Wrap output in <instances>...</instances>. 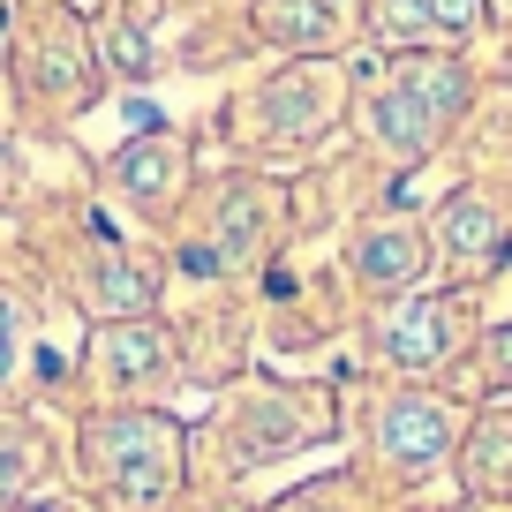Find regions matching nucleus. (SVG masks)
Here are the masks:
<instances>
[{
	"label": "nucleus",
	"instance_id": "obj_9",
	"mask_svg": "<svg viewBox=\"0 0 512 512\" xmlns=\"http://www.w3.org/2000/svg\"><path fill=\"white\" fill-rule=\"evenodd\" d=\"M475 23V0H377L369 31L384 46H430V38H460Z\"/></svg>",
	"mask_w": 512,
	"mask_h": 512
},
{
	"label": "nucleus",
	"instance_id": "obj_3",
	"mask_svg": "<svg viewBox=\"0 0 512 512\" xmlns=\"http://www.w3.org/2000/svg\"><path fill=\"white\" fill-rule=\"evenodd\" d=\"M460 302H437V294H415V302H400L392 317L377 324V354L392 369H407V377H422V369H445L452 354H460Z\"/></svg>",
	"mask_w": 512,
	"mask_h": 512
},
{
	"label": "nucleus",
	"instance_id": "obj_4",
	"mask_svg": "<svg viewBox=\"0 0 512 512\" xmlns=\"http://www.w3.org/2000/svg\"><path fill=\"white\" fill-rule=\"evenodd\" d=\"M452 437H460V422H452V407L430 400V392H400V400L377 407V452L400 467V475H430L452 452Z\"/></svg>",
	"mask_w": 512,
	"mask_h": 512
},
{
	"label": "nucleus",
	"instance_id": "obj_17",
	"mask_svg": "<svg viewBox=\"0 0 512 512\" xmlns=\"http://www.w3.org/2000/svg\"><path fill=\"white\" fill-rule=\"evenodd\" d=\"M8 512H76L68 497H31V505H8Z\"/></svg>",
	"mask_w": 512,
	"mask_h": 512
},
{
	"label": "nucleus",
	"instance_id": "obj_15",
	"mask_svg": "<svg viewBox=\"0 0 512 512\" xmlns=\"http://www.w3.org/2000/svg\"><path fill=\"white\" fill-rule=\"evenodd\" d=\"M23 339H31V317H23V302L8 287H0V392L16 384V369H23Z\"/></svg>",
	"mask_w": 512,
	"mask_h": 512
},
{
	"label": "nucleus",
	"instance_id": "obj_11",
	"mask_svg": "<svg viewBox=\"0 0 512 512\" xmlns=\"http://www.w3.org/2000/svg\"><path fill=\"white\" fill-rule=\"evenodd\" d=\"M83 287H91V309L106 324L113 317H151V272H144V264H128V256H113V249H91Z\"/></svg>",
	"mask_w": 512,
	"mask_h": 512
},
{
	"label": "nucleus",
	"instance_id": "obj_10",
	"mask_svg": "<svg viewBox=\"0 0 512 512\" xmlns=\"http://www.w3.org/2000/svg\"><path fill=\"white\" fill-rule=\"evenodd\" d=\"M113 181H121V196L136 211H166L181 189V144L174 136H151V144H128L121 166H113Z\"/></svg>",
	"mask_w": 512,
	"mask_h": 512
},
{
	"label": "nucleus",
	"instance_id": "obj_2",
	"mask_svg": "<svg viewBox=\"0 0 512 512\" xmlns=\"http://www.w3.org/2000/svg\"><path fill=\"white\" fill-rule=\"evenodd\" d=\"M460 106H467V68L460 61L400 53L392 76H384V91H377V106H369V136H377L384 151L415 159V151H430L437 136L460 121Z\"/></svg>",
	"mask_w": 512,
	"mask_h": 512
},
{
	"label": "nucleus",
	"instance_id": "obj_12",
	"mask_svg": "<svg viewBox=\"0 0 512 512\" xmlns=\"http://www.w3.org/2000/svg\"><path fill=\"white\" fill-rule=\"evenodd\" d=\"M256 31L287 53H324L339 16H332V0H256Z\"/></svg>",
	"mask_w": 512,
	"mask_h": 512
},
{
	"label": "nucleus",
	"instance_id": "obj_8",
	"mask_svg": "<svg viewBox=\"0 0 512 512\" xmlns=\"http://www.w3.org/2000/svg\"><path fill=\"white\" fill-rule=\"evenodd\" d=\"M98 369H106L121 392L128 384H151V377L174 369V339H166L151 317H113L106 332H98Z\"/></svg>",
	"mask_w": 512,
	"mask_h": 512
},
{
	"label": "nucleus",
	"instance_id": "obj_13",
	"mask_svg": "<svg viewBox=\"0 0 512 512\" xmlns=\"http://www.w3.org/2000/svg\"><path fill=\"white\" fill-rule=\"evenodd\" d=\"M460 475H467V490H475V497H512V415L482 422V430L467 437Z\"/></svg>",
	"mask_w": 512,
	"mask_h": 512
},
{
	"label": "nucleus",
	"instance_id": "obj_1",
	"mask_svg": "<svg viewBox=\"0 0 512 512\" xmlns=\"http://www.w3.org/2000/svg\"><path fill=\"white\" fill-rule=\"evenodd\" d=\"M83 452H91L98 490L121 497V505H159V497L181 482V422L144 415V407L91 415L83 422Z\"/></svg>",
	"mask_w": 512,
	"mask_h": 512
},
{
	"label": "nucleus",
	"instance_id": "obj_16",
	"mask_svg": "<svg viewBox=\"0 0 512 512\" xmlns=\"http://www.w3.org/2000/svg\"><path fill=\"white\" fill-rule=\"evenodd\" d=\"M482 377H490V392H512V324L482 339Z\"/></svg>",
	"mask_w": 512,
	"mask_h": 512
},
{
	"label": "nucleus",
	"instance_id": "obj_14",
	"mask_svg": "<svg viewBox=\"0 0 512 512\" xmlns=\"http://www.w3.org/2000/svg\"><path fill=\"white\" fill-rule=\"evenodd\" d=\"M38 460H46V445H38V430H31V422H16V415H0V512L16 505L23 490H31Z\"/></svg>",
	"mask_w": 512,
	"mask_h": 512
},
{
	"label": "nucleus",
	"instance_id": "obj_6",
	"mask_svg": "<svg viewBox=\"0 0 512 512\" xmlns=\"http://www.w3.org/2000/svg\"><path fill=\"white\" fill-rule=\"evenodd\" d=\"M347 264H354V279H362L369 294H407L422 279V264H430V241L407 219H369L362 234H354Z\"/></svg>",
	"mask_w": 512,
	"mask_h": 512
},
{
	"label": "nucleus",
	"instance_id": "obj_5",
	"mask_svg": "<svg viewBox=\"0 0 512 512\" xmlns=\"http://www.w3.org/2000/svg\"><path fill=\"white\" fill-rule=\"evenodd\" d=\"M437 241L460 272H490L497 256L512 249V204L490 189H460L445 211H437Z\"/></svg>",
	"mask_w": 512,
	"mask_h": 512
},
{
	"label": "nucleus",
	"instance_id": "obj_7",
	"mask_svg": "<svg viewBox=\"0 0 512 512\" xmlns=\"http://www.w3.org/2000/svg\"><path fill=\"white\" fill-rule=\"evenodd\" d=\"M256 121H264V136H317V128H332V106H339V68L317 61V68H294V76H279L272 91L256 98Z\"/></svg>",
	"mask_w": 512,
	"mask_h": 512
}]
</instances>
